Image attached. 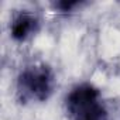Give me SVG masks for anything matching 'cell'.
Here are the masks:
<instances>
[{"mask_svg":"<svg viewBox=\"0 0 120 120\" xmlns=\"http://www.w3.org/2000/svg\"><path fill=\"white\" fill-rule=\"evenodd\" d=\"M67 110L75 120H106V112L99 102V90L82 83L67 96Z\"/></svg>","mask_w":120,"mask_h":120,"instance_id":"6da1fadb","label":"cell"},{"mask_svg":"<svg viewBox=\"0 0 120 120\" xmlns=\"http://www.w3.org/2000/svg\"><path fill=\"white\" fill-rule=\"evenodd\" d=\"M54 88V76L47 65H33L26 68L17 81V92L21 100H45Z\"/></svg>","mask_w":120,"mask_h":120,"instance_id":"7a4b0ae2","label":"cell"},{"mask_svg":"<svg viewBox=\"0 0 120 120\" xmlns=\"http://www.w3.org/2000/svg\"><path fill=\"white\" fill-rule=\"evenodd\" d=\"M38 28V20L37 17L30 11H19L14 14L11 23H10V34L17 41L27 40L31 34H34Z\"/></svg>","mask_w":120,"mask_h":120,"instance_id":"3957f363","label":"cell"},{"mask_svg":"<svg viewBox=\"0 0 120 120\" xmlns=\"http://www.w3.org/2000/svg\"><path fill=\"white\" fill-rule=\"evenodd\" d=\"M81 6V2H72V0H61V2H55L52 3V7L59 10V11H72L75 7Z\"/></svg>","mask_w":120,"mask_h":120,"instance_id":"277c9868","label":"cell"}]
</instances>
